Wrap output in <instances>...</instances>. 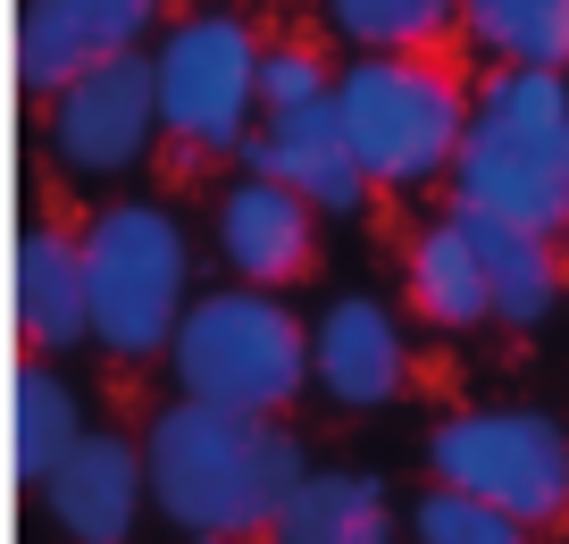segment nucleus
<instances>
[{
  "instance_id": "5",
  "label": "nucleus",
  "mask_w": 569,
  "mask_h": 544,
  "mask_svg": "<svg viewBox=\"0 0 569 544\" xmlns=\"http://www.w3.org/2000/svg\"><path fill=\"white\" fill-rule=\"evenodd\" d=\"M336 118H343V142H352L360 176L410 194V185H436L452 168L469 92L410 51H360L336 76Z\"/></svg>"
},
{
  "instance_id": "9",
  "label": "nucleus",
  "mask_w": 569,
  "mask_h": 544,
  "mask_svg": "<svg viewBox=\"0 0 569 544\" xmlns=\"http://www.w3.org/2000/svg\"><path fill=\"white\" fill-rule=\"evenodd\" d=\"M168 0H26L18 9V76L26 92H59L101 59L142 51V34H160Z\"/></svg>"
},
{
  "instance_id": "14",
  "label": "nucleus",
  "mask_w": 569,
  "mask_h": 544,
  "mask_svg": "<svg viewBox=\"0 0 569 544\" xmlns=\"http://www.w3.org/2000/svg\"><path fill=\"white\" fill-rule=\"evenodd\" d=\"M402 511H393L386 477L369 469H302L284 486L268 544H393Z\"/></svg>"
},
{
  "instance_id": "13",
  "label": "nucleus",
  "mask_w": 569,
  "mask_h": 544,
  "mask_svg": "<svg viewBox=\"0 0 569 544\" xmlns=\"http://www.w3.org/2000/svg\"><path fill=\"white\" fill-rule=\"evenodd\" d=\"M402 369H410L402 318H393L386 301L343 294V301H327V310H319V327H310V386H319L327 403L377 411V403L402 394Z\"/></svg>"
},
{
  "instance_id": "7",
  "label": "nucleus",
  "mask_w": 569,
  "mask_h": 544,
  "mask_svg": "<svg viewBox=\"0 0 569 544\" xmlns=\"http://www.w3.org/2000/svg\"><path fill=\"white\" fill-rule=\"evenodd\" d=\"M427 477L511 511L519 527H552L569 511V436L545 411H452L427 436Z\"/></svg>"
},
{
  "instance_id": "8",
  "label": "nucleus",
  "mask_w": 569,
  "mask_h": 544,
  "mask_svg": "<svg viewBox=\"0 0 569 544\" xmlns=\"http://www.w3.org/2000/svg\"><path fill=\"white\" fill-rule=\"evenodd\" d=\"M160 142V109H151V59L126 51L84 68L76 85L51 92V159L68 176H126Z\"/></svg>"
},
{
  "instance_id": "2",
  "label": "nucleus",
  "mask_w": 569,
  "mask_h": 544,
  "mask_svg": "<svg viewBox=\"0 0 569 544\" xmlns=\"http://www.w3.org/2000/svg\"><path fill=\"white\" fill-rule=\"evenodd\" d=\"M445 176H452V210L561 235L569 227V85L552 68L486 76Z\"/></svg>"
},
{
  "instance_id": "19",
  "label": "nucleus",
  "mask_w": 569,
  "mask_h": 544,
  "mask_svg": "<svg viewBox=\"0 0 569 544\" xmlns=\"http://www.w3.org/2000/svg\"><path fill=\"white\" fill-rule=\"evenodd\" d=\"M461 26L502 68H569V0H461Z\"/></svg>"
},
{
  "instance_id": "11",
  "label": "nucleus",
  "mask_w": 569,
  "mask_h": 544,
  "mask_svg": "<svg viewBox=\"0 0 569 544\" xmlns=\"http://www.w3.org/2000/svg\"><path fill=\"white\" fill-rule=\"evenodd\" d=\"M243 159L251 176L284 185L293 201H310L319 218H352L369 201V176H360L352 142H343V118H336V92L310 109H277L260 118V135H243Z\"/></svg>"
},
{
  "instance_id": "21",
  "label": "nucleus",
  "mask_w": 569,
  "mask_h": 544,
  "mask_svg": "<svg viewBox=\"0 0 569 544\" xmlns=\"http://www.w3.org/2000/svg\"><path fill=\"white\" fill-rule=\"evenodd\" d=\"M410 536L419 544H528V527L511 511L478 503V494H452V486H427L410 503Z\"/></svg>"
},
{
  "instance_id": "20",
  "label": "nucleus",
  "mask_w": 569,
  "mask_h": 544,
  "mask_svg": "<svg viewBox=\"0 0 569 544\" xmlns=\"http://www.w3.org/2000/svg\"><path fill=\"white\" fill-rule=\"evenodd\" d=\"M327 26L360 51H419L461 26V0H327Z\"/></svg>"
},
{
  "instance_id": "17",
  "label": "nucleus",
  "mask_w": 569,
  "mask_h": 544,
  "mask_svg": "<svg viewBox=\"0 0 569 544\" xmlns=\"http://www.w3.org/2000/svg\"><path fill=\"white\" fill-rule=\"evenodd\" d=\"M410 310H419L427 327H445V335L486 327V268H478V244H469L461 210L436 218V227L410 244Z\"/></svg>"
},
{
  "instance_id": "1",
  "label": "nucleus",
  "mask_w": 569,
  "mask_h": 544,
  "mask_svg": "<svg viewBox=\"0 0 569 544\" xmlns=\"http://www.w3.org/2000/svg\"><path fill=\"white\" fill-rule=\"evenodd\" d=\"M310 469L302 436L260 411H218V403H168L142 427V494L177 536L193 544H243L268 536L284 486Z\"/></svg>"
},
{
  "instance_id": "22",
  "label": "nucleus",
  "mask_w": 569,
  "mask_h": 544,
  "mask_svg": "<svg viewBox=\"0 0 569 544\" xmlns=\"http://www.w3.org/2000/svg\"><path fill=\"white\" fill-rule=\"evenodd\" d=\"M336 92V68H327L310 42H260V118L277 109H310Z\"/></svg>"
},
{
  "instance_id": "10",
  "label": "nucleus",
  "mask_w": 569,
  "mask_h": 544,
  "mask_svg": "<svg viewBox=\"0 0 569 544\" xmlns=\"http://www.w3.org/2000/svg\"><path fill=\"white\" fill-rule=\"evenodd\" d=\"M42 494V520L59 527L68 544H126L142 520V444L134 436H109V427H84L51 469L34 477Z\"/></svg>"
},
{
  "instance_id": "12",
  "label": "nucleus",
  "mask_w": 569,
  "mask_h": 544,
  "mask_svg": "<svg viewBox=\"0 0 569 544\" xmlns=\"http://www.w3.org/2000/svg\"><path fill=\"white\" fill-rule=\"evenodd\" d=\"M218 260H227L234 285L284 294V285H302L310 268H319V210L243 168L227 194H218Z\"/></svg>"
},
{
  "instance_id": "3",
  "label": "nucleus",
  "mask_w": 569,
  "mask_h": 544,
  "mask_svg": "<svg viewBox=\"0 0 569 544\" xmlns=\"http://www.w3.org/2000/svg\"><path fill=\"white\" fill-rule=\"evenodd\" d=\"M168 377L184 403H218V411H293V394L310 386V327L284 310V294L260 285H218L193 294L168 327Z\"/></svg>"
},
{
  "instance_id": "16",
  "label": "nucleus",
  "mask_w": 569,
  "mask_h": 544,
  "mask_svg": "<svg viewBox=\"0 0 569 544\" xmlns=\"http://www.w3.org/2000/svg\"><path fill=\"white\" fill-rule=\"evenodd\" d=\"M461 227H469L478 268H486V318H502V327H536V318H552V301H561L552 235L502 227V218H478V210H461Z\"/></svg>"
},
{
  "instance_id": "18",
  "label": "nucleus",
  "mask_w": 569,
  "mask_h": 544,
  "mask_svg": "<svg viewBox=\"0 0 569 544\" xmlns=\"http://www.w3.org/2000/svg\"><path fill=\"white\" fill-rule=\"evenodd\" d=\"M76 436H84V394H76L68 377L34 352V360L9 377V444H18V477L34 486Z\"/></svg>"
},
{
  "instance_id": "6",
  "label": "nucleus",
  "mask_w": 569,
  "mask_h": 544,
  "mask_svg": "<svg viewBox=\"0 0 569 544\" xmlns=\"http://www.w3.org/2000/svg\"><path fill=\"white\" fill-rule=\"evenodd\" d=\"M151 109H160V135L193 159L243 151L251 109H260V34L234 9L177 18L151 51Z\"/></svg>"
},
{
  "instance_id": "15",
  "label": "nucleus",
  "mask_w": 569,
  "mask_h": 544,
  "mask_svg": "<svg viewBox=\"0 0 569 544\" xmlns=\"http://www.w3.org/2000/svg\"><path fill=\"white\" fill-rule=\"evenodd\" d=\"M9 310H18L26 352H42V360H59V352L92 344V327H84V260H76V235H59V227H26V235H18Z\"/></svg>"
},
{
  "instance_id": "4",
  "label": "nucleus",
  "mask_w": 569,
  "mask_h": 544,
  "mask_svg": "<svg viewBox=\"0 0 569 544\" xmlns=\"http://www.w3.org/2000/svg\"><path fill=\"white\" fill-rule=\"evenodd\" d=\"M84 260V327L118 360H160L177 310L193 301V244L177 210L160 201H101L92 227L76 235Z\"/></svg>"
}]
</instances>
